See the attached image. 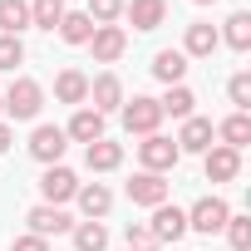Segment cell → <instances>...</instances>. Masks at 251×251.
Returning <instances> with one entry per match:
<instances>
[{"instance_id":"13","label":"cell","mask_w":251,"mask_h":251,"mask_svg":"<svg viewBox=\"0 0 251 251\" xmlns=\"http://www.w3.org/2000/svg\"><path fill=\"white\" fill-rule=\"evenodd\" d=\"M123 15L133 20V30H158L168 20V0H123Z\"/></svg>"},{"instance_id":"7","label":"cell","mask_w":251,"mask_h":251,"mask_svg":"<svg viewBox=\"0 0 251 251\" xmlns=\"http://www.w3.org/2000/svg\"><path fill=\"white\" fill-rule=\"evenodd\" d=\"M89 50H94V59H99V64H118V59H123V50H128V35H123L118 25H99V30L89 35Z\"/></svg>"},{"instance_id":"19","label":"cell","mask_w":251,"mask_h":251,"mask_svg":"<svg viewBox=\"0 0 251 251\" xmlns=\"http://www.w3.org/2000/svg\"><path fill=\"white\" fill-rule=\"evenodd\" d=\"M84 163H89V173H113V168L123 163V148L108 143V138H99V143L84 148Z\"/></svg>"},{"instance_id":"10","label":"cell","mask_w":251,"mask_h":251,"mask_svg":"<svg viewBox=\"0 0 251 251\" xmlns=\"http://www.w3.org/2000/svg\"><path fill=\"white\" fill-rule=\"evenodd\" d=\"M89 108L94 113H113V108H123V84H118V74H99V79H89Z\"/></svg>"},{"instance_id":"18","label":"cell","mask_w":251,"mask_h":251,"mask_svg":"<svg viewBox=\"0 0 251 251\" xmlns=\"http://www.w3.org/2000/svg\"><path fill=\"white\" fill-rule=\"evenodd\" d=\"M54 99H59V103H84V99H89V74H79V69H59V79H54Z\"/></svg>"},{"instance_id":"36","label":"cell","mask_w":251,"mask_h":251,"mask_svg":"<svg viewBox=\"0 0 251 251\" xmlns=\"http://www.w3.org/2000/svg\"><path fill=\"white\" fill-rule=\"evenodd\" d=\"M0 113H5V103H0Z\"/></svg>"},{"instance_id":"25","label":"cell","mask_w":251,"mask_h":251,"mask_svg":"<svg viewBox=\"0 0 251 251\" xmlns=\"http://www.w3.org/2000/svg\"><path fill=\"white\" fill-rule=\"evenodd\" d=\"M217 40H226V45H231L236 54H246V50H251V15H246V10H236V15L226 20V30H222Z\"/></svg>"},{"instance_id":"30","label":"cell","mask_w":251,"mask_h":251,"mask_svg":"<svg viewBox=\"0 0 251 251\" xmlns=\"http://www.w3.org/2000/svg\"><path fill=\"white\" fill-rule=\"evenodd\" d=\"M226 241H231V251H246L251 246V217H226Z\"/></svg>"},{"instance_id":"2","label":"cell","mask_w":251,"mask_h":251,"mask_svg":"<svg viewBox=\"0 0 251 251\" xmlns=\"http://www.w3.org/2000/svg\"><path fill=\"white\" fill-rule=\"evenodd\" d=\"M0 103H5L10 118H40V108H45V89H40L35 79H15L10 94L0 99Z\"/></svg>"},{"instance_id":"32","label":"cell","mask_w":251,"mask_h":251,"mask_svg":"<svg viewBox=\"0 0 251 251\" xmlns=\"http://www.w3.org/2000/svg\"><path fill=\"white\" fill-rule=\"evenodd\" d=\"M123 236H128V251H148V246H158L153 231H148L143 222H128V226H123Z\"/></svg>"},{"instance_id":"31","label":"cell","mask_w":251,"mask_h":251,"mask_svg":"<svg viewBox=\"0 0 251 251\" xmlns=\"http://www.w3.org/2000/svg\"><path fill=\"white\" fill-rule=\"evenodd\" d=\"M226 94H231V103H236V113H246V108H251V74H231V84H226Z\"/></svg>"},{"instance_id":"3","label":"cell","mask_w":251,"mask_h":251,"mask_svg":"<svg viewBox=\"0 0 251 251\" xmlns=\"http://www.w3.org/2000/svg\"><path fill=\"white\" fill-rule=\"evenodd\" d=\"M138 158H143V173H173L177 168V143L173 138H163V133H148L143 143H138Z\"/></svg>"},{"instance_id":"35","label":"cell","mask_w":251,"mask_h":251,"mask_svg":"<svg viewBox=\"0 0 251 251\" xmlns=\"http://www.w3.org/2000/svg\"><path fill=\"white\" fill-rule=\"evenodd\" d=\"M197 5H217V0H197Z\"/></svg>"},{"instance_id":"9","label":"cell","mask_w":251,"mask_h":251,"mask_svg":"<svg viewBox=\"0 0 251 251\" xmlns=\"http://www.w3.org/2000/svg\"><path fill=\"white\" fill-rule=\"evenodd\" d=\"M40 192H45V202H50V207H59V202H69V197L79 192V177H74L69 168H59V163H54V168H45Z\"/></svg>"},{"instance_id":"1","label":"cell","mask_w":251,"mask_h":251,"mask_svg":"<svg viewBox=\"0 0 251 251\" xmlns=\"http://www.w3.org/2000/svg\"><path fill=\"white\" fill-rule=\"evenodd\" d=\"M158 123H163V108H158V99H148V94L123 99V128H128V133L148 138V133H158Z\"/></svg>"},{"instance_id":"17","label":"cell","mask_w":251,"mask_h":251,"mask_svg":"<svg viewBox=\"0 0 251 251\" xmlns=\"http://www.w3.org/2000/svg\"><path fill=\"white\" fill-rule=\"evenodd\" d=\"M74 197H79V212H84L89 222H99V217H103V212L113 207V192H108L103 182H84V187H79Z\"/></svg>"},{"instance_id":"6","label":"cell","mask_w":251,"mask_h":251,"mask_svg":"<svg viewBox=\"0 0 251 251\" xmlns=\"http://www.w3.org/2000/svg\"><path fill=\"white\" fill-rule=\"evenodd\" d=\"M25 222H30V231H35V236H45V241H50V236H59V231H74V217H69L64 207H50V202L30 207V217H25Z\"/></svg>"},{"instance_id":"23","label":"cell","mask_w":251,"mask_h":251,"mask_svg":"<svg viewBox=\"0 0 251 251\" xmlns=\"http://www.w3.org/2000/svg\"><path fill=\"white\" fill-rule=\"evenodd\" d=\"M30 30V5L25 0H0V35H20Z\"/></svg>"},{"instance_id":"33","label":"cell","mask_w":251,"mask_h":251,"mask_svg":"<svg viewBox=\"0 0 251 251\" xmlns=\"http://www.w3.org/2000/svg\"><path fill=\"white\" fill-rule=\"evenodd\" d=\"M10 251H50V241H45V236H35V231H25V236H15V241H10Z\"/></svg>"},{"instance_id":"4","label":"cell","mask_w":251,"mask_h":251,"mask_svg":"<svg viewBox=\"0 0 251 251\" xmlns=\"http://www.w3.org/2000/svg\"><path fill=\"white\" fill-rule=\"evenodd\" d=\"M226 217H231V207H226L222 197H197V202H192V212H187V231L212 236V231H222V226H226Z\"/></svg>"},{"instance_id":"24","label":"cell","mask_w":251,"mask_h":251,"mask_svg":"<svg viewBox=\"0 0 251 251\" xmlns=\"http://www.w3.org/2000/svg\"><path fill=\"white\" fill-rule=\"evenodd\" d=\"M99 25L84 15V10H64V20H59V35L69 40V45H89V35H94Z\"/></svg>"},{"instance_id":"14","label":"cell","mask_w":251,"mask_h":251,"mask_svg":"<svg viewBox=\"0 0 251 251\" xmlns=\"http://www.w3.org/2000/svg\"><path fill=\"white\" fill-rule=\"evenodd\" d=\"M217 25H207V20H197V25H187V40H182V54L187 59H212L217 54Z\"/></svg>"},{"instance_id":"20","label":"cell","mask_w":251,"mask_h":251,"mask_svg":"<svg viewBox=\"0 0 251 251\" xmlns=\"http://www.w3.org/2000/svg\"><path fill=\"white\" fill-rule=\"evenodd\" d=\"M217 138H222V148H236V153H241V148L251 143V118H246V113L222 118V123H217Z\"/></svg>"},{"instance_id":"34","label":"cell","mask_w":251,"mask_h":251,"mask_svg":"<svg viewBox=\"0 0 251 251\" xmlns=\"http://www.w3.org/2000/svg\"><path fill=\"white\" fill-rule=\"evenodd\" d=\"M10 143H15V133H10V123H0V153H5Z\"/></svg>"},{"instance_id":"5","label":"cell","mask_w":251,"mask_h":251,"mask_svg":"<svg viewBox=\"0 0 251 251\" xmlns=\"http://www.w3.org/2000/svg\"><path fill=\"white\" fill-rule=\"evenodd\" d=\"M64 148H69V138H64V128H54V123H40V128L30 133V158L45 163V168H54L64 158Z\"/></svg>"},{"instance_id":"12","label":"cell","mask_w":251,"mask_h":251,"mask_svg":"<svg viewBox=\"0 0 251 251\" xmlns=\"http://www.w3.org/2000/svg\"><path fill=\"white\" fill-rule=\"evenodd\" d=\"M148 231H153V241H177V236H187V212L163 202V207H153V226Z\"/></svg>"},{"instance_id":"16","label":"cell","mask_w":251,"mask_h":251,"mask_svg":"<svg viewBox=\"0 0 251 251\" xmlns=\"http://www.w3.org/2000/svg\"><path fill=\"white\" fill-rule=\"evenodd\" d=\"M64 138H74V143H99L103 138V113H94V108H79L74 118H69V128H64Z\"/></svg>"},{"instance_id":"22","label":"cell","mask_w":251,"mask_h":251,"mask_svg":"<svg viewBox=\"0 0 251 251\" xmlns=\"http://www.w3.org/2000/svg\"><path fill=\"white\" fill-rule=\"evenodd\" d=\"M192 103H197V94H192L187 84H168V94L158 99L163 118H168V113H173V118H192Z\"/></svg>"},{"instance_id":"21","label":"cell","mask_w":251,"mask_h":251,"mask_svg":"<svg viewBox=\"0 0 251 251\" xmlns=\"http://www.w3.org/2000/svg\"><path fill=\"white\" fill-rule=\"evenodd\" d=\"M153 74H158L163 84H182V74H187V54H182V50H158V54H153Z\"/></svg>"},{"instance_id":"15","label":"cell","mask_w":251,"mask_h":251,"mask_svg":"<svg viewBox=\"0 0 251 251\" xmlns=\"http://www.w3.org/2000/svg\"><path fill=\"white\" fill-rule=\"evenodd\" d=\"M202 168H207V177H212V182H231V177L241 173V153L217 143V148H207V163H202Z\"/></svg>"},{"instance_id":"11","label":"cell","mask_w":251,"mask_h":251,"mask_svg":"<svg viewBox=\"0 0 251 251\" xmlns=\"http://www.w3.org/2000/svg\"><path fill=\"white\" fill-rule=\"evenodd\" d=\"M128 197H133L138 207H163V202H168V182H163V173H133Z\"/></svg>"},{"instance_id":"27","label":"cell","mask_w":251,"mask_h":251,"mask_svg":"<svg viewBox=\"0 0 251 251\" xmlns=\"http://www.w3.org/2000/svg\"><path fill=\"white\" fill-rule=\"evenodd\" d=\"M59 20H64V0H35V5H30V25L59 30Z\"/></svg>"},{"instance_id":"29","label":"cell","mask_w":251,"mask_h":251,"mask_svg":"<svg viewBox=\"0 0 251 251\" xmlns=\"http://www.w3.org/2000/svg\"><path fill=\"white\" fill-rule=\"evenodd\" d=\"M94 25H118V15H123V0H89V10H84Z\"/></svg>"},{"instance_id":"28","label":"cell","mask_w":251,"mask_h":251,"mask_svg":"<svg viewBox=\"0 0 251 251\" xmlns=\"http://www.w3.org/2000/svg\"><path fill=\"white\" fill-rule=\"evenodd\" d=\"M15 64H25V45H20V35H0V69L15 74Z\"/></svg>"},{"instance_id":"26","label":"cell","mask_w":251,"mask_h":251,"mask_svg":"<svg viewBox=\"0 0 251 251\" xmlns=\"http://www.w3.org/2000/svg\"><path fill=\"white\" fill-rule=\"evenodd\" d=\"M103 246H108L103 222H74V251H103Z\"/></svg>"},{"instance_id":"8","label":"cell","mask_w":251,"mask_h":251,"mask_svg":"<svg viewBox=\"0 0 251 251\" xmlns=\"http://www.w3.org/2000/svg\"><path fill=\"white\" fill-rule=\"evenodd\" d=\"M212 138H217V128H212V118H182V133L173 138L177 143V153H207L212 148Z\"/></svg>"}]
</instances>
